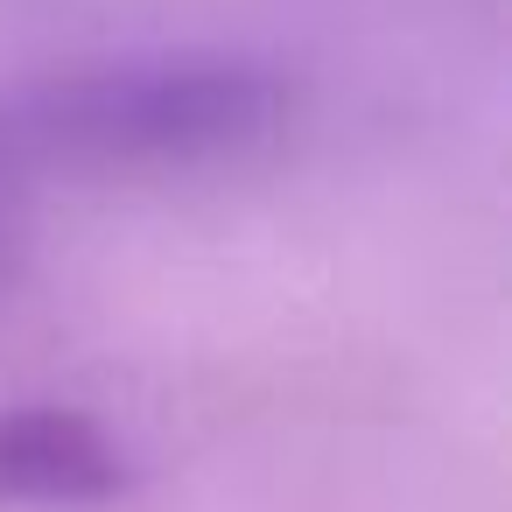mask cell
Listing matches in <instances>:
<instances>
[{
    "label": "cell",
    "mask_w": 512,
    "mask_h": 512,
    "mask_svg": "<svg viewBox=\"0 0 512 512\" xmlns=\"http://www.w3.org/2000/svg\"><path fill=\"white\" fill-rule=\"evenodd\" d=\"M281 120V85L232 57L106 64L36 99L29 141L71 162H204L260 141Z\"/></svg>",
    "instance_id": "1"
},
{
    "label": "cell",
    "mask_w": 512,
    "mask_h": 512,
    "mask_svg": "<svg viewBox=\"0 0 512 512\" xmlns=\"http://www.w3.org/2000/svg\"><path fill=\"white\" fill-rule=\"evenodd\" d=\"M120 491L113 442L64 407L0 414V505H99Z\"/></svg>",
    "instance_id": "2"
}]
</instances>
